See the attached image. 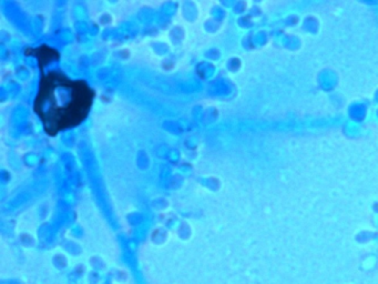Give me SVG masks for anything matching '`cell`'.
<instances>
[{"mask_svg":"<svg viewBox=\"0 0 378 284\" xmlns=\"http://www.w3.org/2000/svg\"><path fill=\"white\" fill-rule=\"evenodd\" d=\"M96 92L86 80H73L52 70L42 74L33 110L49 135L81 125L92 107Z\"/></svg>","mask_w":378,"mask_h":284,"instance_id":"6da1fadb","label":"cell"}]
</instances>
